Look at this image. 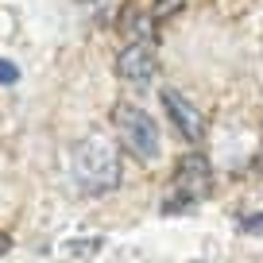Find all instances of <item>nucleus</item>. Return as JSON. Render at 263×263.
<instances>
[{"label": "nucleus", "mask_w": 263, "mask_h": 263, "mask_svg": "<svg viewBox=\"0 0 263 263\" xmlns=\"http://www.w3.org/2000/svg\"><path fill=\"white\" fill-rule=\"evenodd\" d=\"M85 4H89V0H85Z\"/></svg>", "instance_id": "obj_11"}, {"label": "nucleus", "mask_w": 263, "mask_h": 263, "mask_svg": "<svg viewBox=\"0 0 263 263\" xmlns=\"http://www.w3.org/2000/svg\"><path fill=\"white\" fill-rule=\"evenodd\" d=\"M213 190V171H209L205 155H182L174 166V201H163V213H182V209L197 205L201 197Z\"/></svg>", "instance_id": "obj_3"}, {"label": "nucleus", "mask_w": 263, "mask_h": 263, "mask_svg": "<svg viewBox=\"0 0 263 263\" xmlns=\"http://www.w3.org/2000/svg\"><path fill=\"white\" fill-rule=\"evenodd\" d=\"M66 252H74V255H97L101 252V240H70Z\"/></svg>", "instance_id": "obj_6"}, {"label": "nucleus", "mask_w": 263, "mask_h": 263, "mask_svg": "<svg viewBox=\"0 0 263 263\" xmlns=\"http://www.w3.org/2000/svg\"><path fill=\"white\" fill-rule=\"evenodd\" d=\"M240 229H244V232H252V236H255V232H263V213L244 217V221H240Z\"/></svg>", "instance_id": "obj_9"}, {"label": "nucleus", "mask_w": 263, "mask_h": 263, "mask_svg": "<svg viewBox=\"0 0 263 263\" xmlns=\"http://www.w3.org/2000/svg\"><path fill=\"white\" fill-rule=\"evenodd\" d=\"M182 4H186V0H155V16L159 20H166V16H174V12H182Z\"/></svg>", "instance_id": "obj_7"}, {"label": "nucleus", "mask_w": 263, "mask_h": 263, "mask_svg": "<svg viewBox=\"0 0 263 263\" xmlns=\"http://www.w3.org/2000/svg\"><path fill=\"white\" fill-rule=\"evenodd\" d=\"M16 82H20V70H16V62L0 58V85H16Z\"/></svg>", "instance_id": "obj_8"}, {"label": "nucleus", "mask_w": 263, "mask_h": 263, "mask_svg": "<svg viewBox=\"0 0 263 263\" xmlns=\"http://www.w3.org/2000/svg\"><path fill=\"white\" fill-rule=\"evenodd\" d=\"M163 105H166V116H171L174 132H178L182 140L201 143V136H205V120H201L197 105H190V101L182 97L178 89H163Z\"/></svg>", "instance_id": "obj_5"}, {"label": "nucleus", "mask_w": 263, "mask_h": 263, "mask_svg": "<svg viewBox=\"0 0 263 263\" xmlns=\"http://www.w3.org/2000/svg\"><path fill=\"white\" fill-rule=\"evenodd\" d=\"M74 178L89 194H105L120 182V151L108 136H85L74 147Z\"/></svg>", "instance_id": "obj_1"}, {"label": "nucleus", "mask_w": 263, "mask_h": 263, "mask_svg": "<svg viewBox=\"0 0 263 263\" xmlns=\"http://www.w3.org/2000/svg\"><path fill=\"white\" fill-rule=\"evenodd\" d=\"M8 248H12V236H4V232H0V255L8 252Z\"/></svg>", "instance_id": "obj_10"}, {"label": "nucleus", "mask_w": 263, "mask_h": 263, "mask_svg": "<svg viewBox=\"0 0 263 263\" xmlns=\"http://www.w3.org/2000/svg\"><path fill=\"white\" fill-rule=\"evenodd\" d=\"M155 70H159V58H155V47H151V43H128V47L120 50V58H116V74L128 85H136V89L151 85Z\"/></svg>", "instance_id": "obj_4"}, {"label": "nucleus", "mask_w": 263, "mask_h": 263, "mask_svg": "<svg viewBox=\"0 0 263 263\" xmlns=\"http://www.w3.org/2000/svg\"><path fill=\"white\" fill-rule=\"evenodd\" d=\"M112 128H116V136H120L128 155L143 159V163H151L159 155V128L140 105H116L112 108Z\"/></svg>", "instance_id": "obj_2"}]
</instances>
